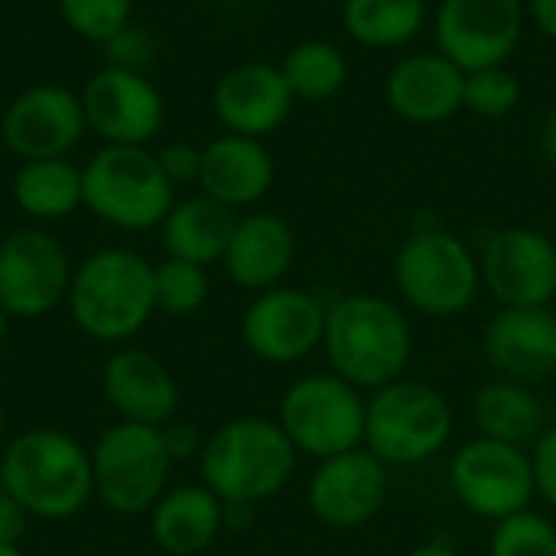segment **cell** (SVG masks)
I'll return each instance as SVG.
<instances>
[{
  "mask_svg": "<svg viewBox=\"0 0 556 556\" xmlns=\"http://www.w3.org/2000/svg\"><path fill=\"white\" fill-rule=\"evenodd\" d=\"M323 352L332 375L358 391H378L407 375L414 329L401 303L378 293H349L326 306Z\"/></svg>",
  "mask_w": 556,
  "mask_h": 556,
  "instance_id": "1",
  "label": "cell"
},
{
  "mask_svg": "<svg viewBox=\"0 0 556 556\" xmlns=\"http://www.w3.org/2000/svg\"><path fill=\"white\" fill-rule=\"evenodd\" d=\"M0 489L33 518H75L94 495L91 450L62 430H26L0 456Z\"/></svg>",
  "mask_w": 556,
  "mask_h": 556,
  "instance_id": "2",
  "label": "cell"
},
{
  "mask_svg": "<svg viewBox=\"0 0 556 556\" xmlns=\"http://www.w3.org/2000/svg\"><path fill=\"white\" fill-rule=\"evenodd\" d=\"M296 450L270 417H235L222 424L199 453V476L225 505H261L280 495L296 472Z\"/></svg>",
  "mask_w": 556,
  "mask_h": 556,
  "instance_id": "3",
  "label": "cell"
},
{
  "mask_svg": "<svg viewBox=\"0 0 556 556\" xmlns=\"http://www.w3.org/2000/svg\"><path fill=\"white\" fill-rule=\"evenodd\" d=\"M65 303L94 342H127L156 309L153 264L127 248H101L72 270Z\"/></svg>",
  "mask_w": 556,
  "mask_h": 556,
  "instance_id": "4",
  "label": "cell"
},
{
  "mask_svg": "<svg viewBox=\"0 0 556 556\" xmlns=\"http://www.w3.org/2000/svg\"><path fill=\"white\" fill-rule=\"evenodd\" d=\"M453 427L456 417L446 394L404 375L371 391L365 407V450H371L388 469L420 466L450 446Z\"/></svg>",
  "mask_w": 556,
  "mask_h": 556,
  "instance_id": "5",
  "label": "cell"
},
{
  "mask_svg": "<svg viewBox=\"0 0 556 556\" xmlns=\"http://www.w3.org/2000/svg\"><path fill=\"white\" fill-rule=\"evenodd\" d=\"M401 300L430 319H456L472 309L482 290V267L472 248L443 228L410 231L394 254Z\"/></svg>",
  "mask_w": 556,
  "mask_h": 556,
  "instance_id": "6",
  "label": "cell"
},
{
  "mask_svg": "<svg viewBox=\"0 0 556 556\" xmlns=\"http://www.w3.org/2000/svg\"><path fill=\"white\" fill-rule=\"evenodd\" d=\"M81 202L114 228L150 231L169 215L176 186L147 147H101L81 166Z\"/></svg>",
  "mask_w": 556,
  "mask_h": 556,
  "instance_id": "7",
  "label": "cell"
},
{
  "mask_svg": "<svg viewBox=\"0 0 556 556\" xmlns=\"http://www.w3.org/2000/svg\"><path fill=\"white\" fill-rule=\"evenodd\" d=\"M368 397L332 371L296 378L283 397L277 424L300 456L316 463L365 446Z\"/></svg>",
  "mask_w": 556,
  "mask_h": 556,
  "instance_id": "8",
  "label": "cell"
},
{
  "mask_svg": "<svg viewBox=\"0 0 556 556\" xmlns=\"http://www.w3.org/2000/svg\"><path fill=\"white\" fill-rule=\"evenodd\" d=\"M173 456L163 427L114 424L91 450L94 495L114 515H147L166 492Z\"/></svg>",
  "mask_w": 556,
  "mask_h": 556,
  "instance_id": "9",
  "label": "cell"
},
{
  "mask_svg": "<svg viewBox=\"0 0 556 556\" xmlns=\"http://www.w3.org/2000/svg\"><path fill=\"white\" fill-rule=\"evenodd\" d=\"M450 489L469 515L505 521L538 498L531 450L476 437L453 453Z\"/></svg>",
  "mask_w": 556,
  "mask_h": 556,
  "instance_id": "10",
  "label": "cell"
},
{
  "mask_svg": "<svg viewBox=\"0 0 556 556\" xmlns=\"http://www.w3.org/2000/svg\"><path fill=\"white\" fill-rule=\"evenodd\" d=\"M525 0H440L433 16L437 52L463 72L505 65L525 36Z\"/></svg>",
  "mask_w": 556,
  "mask_h": 556,
  "instance_id": "11",
  "label": "cell"
},
{
  "mask_svg": "<svg viewBox=\"0 0 556 556\" xmlns=\"http://www.w3.org/2000/svg\"><path fill=\"white\" fill-rule=\"evenodd\" d=\"M65 248L39 228H16L0 241V306L10 319H39L68 300Z\"/></svg>",
  "mask_w": 556,
  "mask_h": 556,
  "instance_id": "12",
  "label": "cell"
},
{
  "mask_svg": "<svg viewBox=\"0 0 556 556\" xmlns=\"http://www.w3.org/2000/svg\"><path fill=\"white\" fill-rule=\"evenodd\" d=\"M326 306L303 287H270L241 316V339L267 365H296L323 349Z\"/></svg>",
  "mask_w": 556,
  "mask_h": 556,
  "instance_id": "13",
  "label": "cell"
},
{
  "mask_svg": "<svg viewBox=\"0 0 556 556\" xmlns=\"http://www.w3.org/2000/svg\"><path fill=\"white\" fill-rule=\"evenodd\" d=\"M78 94L85 124L104 147H147L166 117L163 94L143 72L104 65Z\"/></svg>",
  "mask_w": 556,
  "mask_h": 556,
  "instance_id": "14",
  "label": "cell"
},
{
  "mask_svg": "<svg viewBox=\"0 0 556 556\" xmlns=\"http://www.w3.org/2000/svg\"><path fill=\"white\" fill-rule=\"evenodd\" d=\"M388 492V466L371 450L358 446L316 463L306 485V505L319 525L332 531H358L381 515Z\"/></svg>",
  "mask_w": 556,
  "mask_h": 556,
  "instance_id": "15",
  "label": "cell"
},
{
  "mask_svg": "<svg viewBox=\"0 0 556 556\" xmlns=\"http://www.w3.org/2000/svg\"><path fill=\"white\" fill-rule=\"evenodd\" d=\"M482 287L502 309L551 306L556 300V244L538 228L515 225L489 238L479 257Z\"/></svg>",
  "mask_w": 556,
  "mask_h": 556,
  "instance_id": "16",
  "label": "cell"
},
{
  "mask_svg": "<svg viewBox=\"0 0 556 556\" xmlns=\"http://www.w3.org/2000/svg\"><path fill=\"white\" fill-rule=\"evenodd\" d=\"M85 130L81 94L65 85H33L20 91L0 121V137L20 160L68 156Z\"/></svg>",
  "mask_w": 556,
  "mask_h": 556,
  "instance_id": "17",
  "label": "cell"
},
{
  "mask_svg": "<svg viewBox=\"0 0 556 556\" xmlns=\"http://www.w3.org/2000/svg\"><path fill=\"white\" fill-rule=\"evenodd\" d=\"M293 101L296 98L280 65L270 62H241L228 68L212 91V111L225 134L254 140H264L280 130L293 111Z\"/></svg>",
  "mask_w": 556,
  "mask_h": 556,
  "instance_id": "18",
  "label": "cell"
},
{
  "mask_svg": "<svg viewBox=\"0 0 556 556\" xmlns=\"http://www.w3.org/2000/svg\"><path fill=\"white\" fill-rule=\"evenodd\" d=\"M489 365L521 384H544L556 378V313L551 306L498 309L485 329Z\"/></svg>",
  "mask_w": 556,
  "mask_h": 556,
  "instance_id": "19",
  "label": "cell"
},
{
  "mask_svg": "<svg viewBox=\"0 0 556 556\" xmlns=\"http://www.w3.org/2000/svg\"><path fill=\"white\" fill-rule=\"evenodd\" d=\"M463 85L466 72L443 52H417L388 72L384 101L401 121L430 127L463 111Z\"/></svg>",
  "mask_w": 556,
  "mask_h": 556,
  "instance_id": "20",
  "label": "cell"
},
{
  "mask_svg": "<svg viewBox=\"0 0 556 556\" xmlns=\"http://www.w3.org/2000/svg\"><path fill=\"white\" fill-rule=\"evenodd\" d=\"M101 391L127 424L166 427L179 407V384L173 371L140 349H121L104 362Z\"/></svg>",
  "mask_w": 556,
  "mask_h": 556,
  "instance_id": "21",
  "label": "cell"
},
{
  "mask_svg": "<svg viewBox=\"0 0 556 556\" xmlns=\"http://www.w3.org/2000/svg\"><path fill=\"white\" fill-rule=\"evenodd\" d=\"M296 261V235L287 218L274 212H251L238 218L228 251L222 257L231 283L251 293L280 287Z\"/></svg>",
  "mask_w": 556,
  "mask_h": 556,
  "instance_id": "22",
  "label": "cell"
},
{
  "mask_svg": "<svg viewBox=\"0 0 556 556\" xmlns=\"http://www.w3.org/2000/svg\"><path fill=\"white\" fill-rule=\"evenodd\" d=\"M274 176H277V166L264 140L222 134L202 147L199 186L205 195H212L215 202L235 212L257 205L270 192Z\"/></svg>",
  "mask_w": 556,
  "mask_h": 556,
  "instance_id": "23",
  "label": "cell"
},
{
  "mask_svg": "<svg viewBox=\"0 0 556 556\" xmlns=\"http://www.w3.org/2000/svg\"><path fill=\"white\" fill-rule=\"evenodd\" d=\"M225 531V502L205 485H179L163 492L150 508V534L169 556H195L208 551Z\"/></svg>",
  "mask_w": 556,
  "mask_h": 556,
  "instance_id": "24",
  "label": "cell"
},
{
  "mask_svg": "<svg viewBox=\"0 0 556 556\" xmlns=\"http://www.w3.org/2000/svg\"><path fill=\"white\" fill-rule=\"evenodd\" d=\"M235 225H238L235 208L199 192V195L173 202L160 231H163V248L169 257L208 267L225 257Z\"/></svg>",
  "mask_w": 556,
  "mask_h": 556,
  "instance_id": "25",
  "label": "cell"
},
{
  "mask_svg": "<svg viewBox=\"0 0 556 556\" xmlns=\"http://www.w3.org/2000/svg\"><path fill=\"white\" fill-rule=\"evenodd\" d=\"M472 424L479 437L531 450L547 430V410L531 384L498 378L472 394Z\"/></svg>",
  "mask_w": 556,
  "mask_h": 556,
  "instance_id": "26",
  "label": "cell"
},
{
  "mask_svg": "<svg viewBox=\"0 0 556 556\" xmlns=\"http://www.w3.org/2000/svg\"><path fill=\"white\" fill-rule=\"evenodd\" d=\"M13 202L23 215L36 222H59L68 218L81 202V166L68 156L52 160H23L13 176Z\"/></svg>",
  "mask_w": 556,
  "mask_h": 556,
  "instance_id": "27",
  "label": "cell"
},
{
  "mask_svg": "<svg viewBox=\"0 0 556 556\" xmlns=\"http://www.w3.org/2000/svg\"><path fill=\"white\" fill-rule=\"evenodd\" d=\"M342 26L365 49H401L427 26V0H345Z\"/></svg>",
  "mask_w": 556,
  "mask_h": 556,
  "instance_id": "28",
  "label": "cell"
},
{
  "mask_svg": "<svg viewBox=\"0 0 556 556\" xmlns=\"http://www.w3.org/2000/svg\"><path fill=\"white\" fill-rule=\"evenodd\" d=\"M280 72H283V78H287L296 101L319 104V101L336 98L345 88L349 59L329 39H303L283 55Z\"/></svg>",
  "mask_w": 556,
  "mask_h": 556,
  "instance_id": "29",
  "label": "cell"
},
{
  "mask_svg": "<svg viewBox=\"0 0 556 556\" xmlns=\"http://www.w3.org/2000/svg\"><path fill=\"white\" fill-rule=\"evenodd\" d=\"M153 296L156 309L166 316H192L208 300V274L202 264L166 257L153 267Z\"/></svg>",
  "mask_w": 556,
  "mask_h": 556,
  "instance_id": "30",
  "label": "cell"
},
{
  "mask_svg": "<svg viewBox=\"0 0 556 556\" xmlns=\"http://www.w3.org/2000/svg\"><path fill=\"white\" fill-rule=\"evenodd\" d=\"M489 556H556V525L534 508L495 521Z\"/></svg>",
  "mask_w": 556,
  "mask_h": 556,
  "instance_id": "31",
  "label": "cell"
},
{
  "mask_svg": "<svg viewBox=\"0 0 556 556\" xmlns=\"http://www.w3.org/2000/svg\"><path fill=\"white\" fill-rule=\"evenodd\" d=\"M521 104V81L508 65H489L466 72L463 85V111H472L479 117H508Z\"/></svg>",
  "mask_w": 556,
  "mask_h": 556,
  "instance_id": "32",
  "label": "cell"
},
{
  "mask_svg": "<svg viewBox=\"0 0 556 556\" xmlns=\"http://www.w3.org/2000/svg\"><path fill=\"white\" fill-rule=\"evenodd\" d=\"M59 13L75 36L104 46L130 26L134 0H59Z\"/></svg>",
  "mask_w": 556,
  "mask_h": 556,
  "instance_id": "33",
  "label": "cell"
},
{
  "mask_svg": "<svg viewBox=\"0 0 556 556\" xmlns=\"http://www.w3.org/2000/svg\"><path fill=\"white\" fill-rule=\"evenodd\" d=\"M108 46V65L114 68H130V72H143V65L153 55V42L143 29H137L134 23L127 29H121Z\"/></svg>",
  "mask_w": 556,
  "mask_h": 556,
  "instance_id": "34",
  "label": "cell"
},
{
  "mask_svg": "<svg viewBox=\"0 0 556 556\" xmlns=\"http://www.w3.org/2000/svg\"><path fill=\"white\" fill-rule=\"evenodd\" d=\"M156 160H160V169L166 173V179L173 186L199 182V173H202V147L186 143V140H176V143H166L156 153Z\"/></svg>",
  "mask_w": 556,
  "mask_h": 556,
  "instance_id": "35",
  "label": "cell"
},
{
  "mask_svg": "<svg viewBox=\"0 0 556 556\" xmlns=\"http://www.w3.org/2000/svg\"><path fill=\"white\" fill-rule=\"evenodd\" d=\"M531 466H534L538 498L556 508V424H547V430L531 446Z\"/></svg>",
  "mask_w": 556,
  "mask_h": 556,
  "instance_id": "36",
  "label": "cell"
},
{
  "mask_svg": "<svg viewBox=\"0 0 556 556\" xmlns=\"http://www.w3.org/2000/svg\"><path fill=\"white\" fill-rule=\"evenodd\" d=\"M26 511L0 489V544H16L26 531Z\"/></svg>",
  "mask_w": 556,
  "mask_h": 556,
  "instance_id": "37",
  "label": "cell"
},
{
  "mask_svg": "<svg viewBox=\"0 0 556 556\" xmlns=\"http://www.w3.org/2000/svg\"><path fill=\"white\" fill-rule=\"evenodd\" d=\"M163 437H166V446H169L173 463H176V459H189V456L202 453V440H199V433H195L189 424L163 427Z\"/></svg>",
  "mask_w": 556,
  "mask_h": 556,
  "instance_id": "38",
  "label": "cell"
},
{
  "mask_svg": "<svg viewBox=\"0 0 556 556\" xmlns=\"http://www.w3.org/2000/svg\"><path fill=\"white\" fill-rule=\"evenodd\" d=\"M528 13L534 26L556 42V0H528Z\"/></svg>",
  "mask_w": 556,
  "mask_h": 556,
  "instance_id": "39",
  "label": "cell"
},
{
  "mask_svg": "<svg viewBox=\"0 0 556 556\" xmlns=\"http://www.w3.org/2000/svg\"><path fill=\"white\" fill-rule=\"evenodd\" d=\"M541 153H544V160L556 169V108L544 117V124H541Z\"/></svg>",
  "mask_w": 556,
  "mask_h": 556,
  "instance_id": "40",
  "label": "cell"
},
{
  "mask_svg": "<svg viewBox=\"0 0 556 556\" xmlns=\"http://www.w3.org/2000/svg\"><path fill=\"white\" fill-rule=\"evenodd\" d=\"M404 556H463L456 547H450V544H440V541H433V544H420V547H414V551H407Z\"/></svg>",
  "mask_w": 556,
  "mask_h": 556,
  "instance_id": "41",
  "label": "cell"
},
{
  "mask_svg": "<svg viewBox=\"0 0 556 556\" xmlns=\"http://www.w3.org/2000/svg\"><path fill=\"white\" fill-rule=\"evenodd\" d=\"M0 556H26L20 551V544H0Z\"/></svg>",
  "mask_w": 556,
  "mask_h": 556,
  "instance_id": "42",
  "label": "cell"
},
{
  "mask_svg": "<svg viewBox=\"0 0 556 556\" xmlns=\"http://www.w3.org/2000/svg\"><path fill=\"white\" fill-rule=\"evenodd\" d=\"M7 329H10V316H7L3 306H0V345H3V339H7Z\"/></svg>",
  "mask_w": 556,
  "mask_h": 556,
  "instance_id": "43",
  "label": "cell"
},
{
  "mask_svg": "<svg viewBox=\"0 0 556 556\" xmlns=\"http://www.w3.org/2000/svg\"><path fill=\"white\" fill-rule=\"evenodd\" d=\"M3 430H7V414H3V404H0V437H3Z\"/></svg>",
  "mask_w": 556,
  "mask_h": 556,
  "instance_id": "44",
  "label": "cell"
},
{
  "mask_svg": "<svg viewBox=\"0 0 556 556\" xmlns=\"http://www.w3.org/2000/svg\"><path fill=\"white\" fill-rule=\"evenodd\" d=\"M427 3H430V0H427ZM437 3H440V0H437Z\"/></svg>",
  "mask_w": 556,
  "mask_h": 556,
  "instance_id": "45",
  "label": "cell"
}]
</instances>
